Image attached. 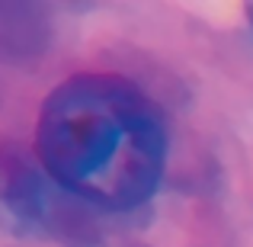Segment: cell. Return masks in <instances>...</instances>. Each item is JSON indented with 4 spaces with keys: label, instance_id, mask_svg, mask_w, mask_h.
Masks as SVG:
<instances>
[{
    "label": "cell",
    "instance_id": "obj_1",
    "mask_svg": "<svg viewBox=\"0 0 253 247\" xmlns=\"http://www.w3.org/2000/svg\"><path fill=\"white\" fill-rule=\"evenodd\" d=\"M36 151L71 196L106 212H131L161 186L167 129L138 84L119 74H74L45 97Z\"/></svg>",
    "mask_w": 253,
    "mask_h": 247
}]
</instances>
